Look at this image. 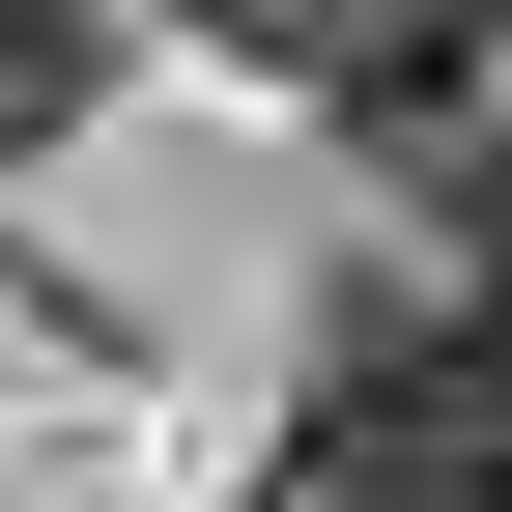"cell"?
Instances as JSON below:
<instances>
[{"mask_svg": "<svg viewBox=\"0 0 512 512\" xmlns=\"http://www.w3.org/2000/svg\"><path fill=\"white\" fill-rule=\"evenodd\" d=\"M313 484L342 512H512V313H399L370 285L313 342Z\"/></svg>", "mask_w": 512, "mask_h": 512, "instance_id": "1", "label": "cell"}, {"mask_svg": "<svg viewBox=\"0 0 512 512\" xmlns=\"http://www.w3.org/2000/svg\"><path fill=\"white\" fill-rule=\"evenodd\" d=\"M86 114V0H0V143H57Z\"/></svg>", "mask_w": 512, "mask_h": 512, "instance_id": "3", "label": "cell"}, {"mask_svg": "<svg viewBox=\"0 0 512 512\" xmlns=\"http://www.w3.org/2000/svg\"><path fill=\"white\" fill-rule=\"evenodd\" d=\"M200 29H228V57H285L313 114H370V86H399L427 29H484V0H200Z\"/></svg>", "mask_w": 512, "mask_h": 512, "instance_id": "2", "label": "cell"}]
</instances>
